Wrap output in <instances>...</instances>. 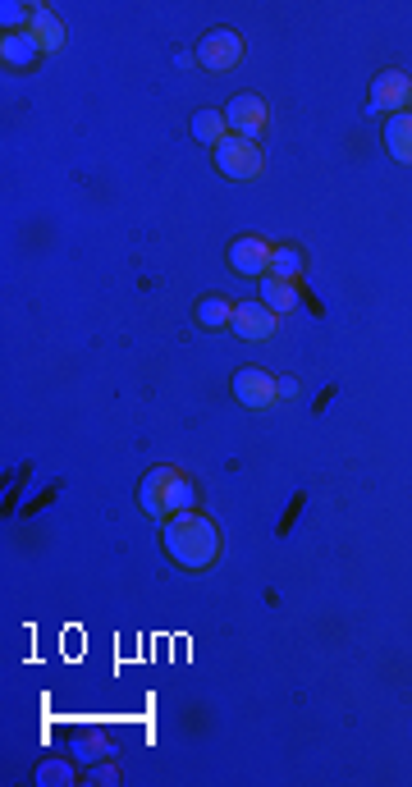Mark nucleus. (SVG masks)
<instances>
[{"mask_svg":"<svg viewBox=\"0 0 412 787\" xmlns=\"http://www.w3.org/2000/svg\"><path fill=\"white\" fill-rule=\"evenodd\" d=\"M161 540H165V554H170L179 568H188V572H202V568H211V563L220 559V531H216V522L206 518V513H174V518H165V531H161Z\"/></svg>","mask_w":412,"mask_h":787,"instance_id":"f257e3e1","label":"nucleus"},{"mask_svg":"<svg viewBox=\"0 0 412 787\" xmlns=\"http://www.w3.org/2000/svg\"><path fill=\"white\" fill-rule=\"evenodd\" d=\"M216 170L225 174V179H239V184L243 179H257V174L266 170V151H261V142L229 133V138L216 147Z\"/></svg>","mask_w":412,"mask_h":787,"instance_id":"f03ea898","label":"nucleus"},{"mask_svg":"<svg viewBox=\"0 0 412 787\" xmlns=\"http://www.w3.org/2000/svg\"><path fill=\"white\" fill-rule=\"evenodd\" d=\"M243 60V37L234 28H211V33L197 42V65L211 69V74H225V69H239Z\"/></svg>","mask_w":412,"mask_h":787,"instance_id":"7ed1b4c3","label":"nucleus"},{"mask_svg":"<svg viewBox=\"0 0 412 787\" xmlns=\"http://www.w3.org/2000/svg\"><path fill=\"white\" fill-rule=\"evenodd\" d=\"M271 252H275V243H266V238H257V234H243L229 243V270L243 275V280H266Z\"/></svg>","mask_w":412,"mask_h":787,"instance_id":"20e7f679","label":"nucleus"},{"mask_svg":"<svg viewBox=\"0 0 412 787\" xmlns=\"http://www.w3.org/2000/svg\"><path fill=\"white\" fill-rule=\"evenodd\" d=\"M412 101V83L403 69H380L371 78V115H399Z\"/></svg>","mask_w":412,"mask_h":787,"instance_id":"39448f33","label":"nucleus"},{"mask_svg":"<svg viewBox=\"0 0 412 787\" xmlns=\"http://www.w3.org/2000/svg\"><path fill=\"white\" fill-rule=\"evenodd\" d=\"M225 124H229V133L257 142L261 133H266V124H271V110H266V101H261V97L239 92V97L229 101V110H225Z\"/></svg>","mask_w":412,"mask_h":787,"instance_id":"423d86ee","label":"nucleus"},{"mask_svg":"<svg viewBox=\"0 0 412 787\" xmlns=\"http://www.w3.org/2000/svg\"><path fill=\"white\" fill-rule=\"evenodd\" d=\"M275 312L271 307H266V302L261 298H252V302H234V325H229V330H234V335L239 339H248V344H261V339H271L275 335Z\"/></svg>","mask_w":412,"mask_h":787,"instance_id":"0eeeda50","label":"nucleus"},{"mask_svg":"<svg viewBox=\"0 0 412 787\" xmlns=\"http://www.w3.org/2000/svg\"><path fill=\"white\" fill-rule=\"evenodd\" d=\"M234 394H239L243 408H271L280 399V380L266 376L261 367H243L234 371Z\"/></svg>","mask_w":412,"mask_h":787,"instance_id":"6e6552de","label":"nucleus"},{"mask_svg":"<svg viewBox=\"0 0 412 787\" xmlns=\"http://www.w3.org/2000/svg\"><path fill=\"white\" fill-rule=\"evenodd\" d=\"M179 472V467H152V472L142 476L138 486V508L147 513V518L165 522V486H170V476Z\"/></svg>","mask_w":412,"mask_h":787,"instance_id":"1a4fd4ad","label":"nucleus"},{"mask_svg":"<svg viewBox=\"0 0 412 787\" xmlns=\"http://www.w3.org/2000/svg\"><path fill=\"white\" fill-rule=\"evenodd\" d=\"M28 37H33V42L42 46L46 55H55L60 46H65V23H60V14H55L51 5H33V23H28Z\"/></svg>","mask_w":412,"mask_h":787,"instance_id":"9d476101","label":"nucleus"},{"mask_svg":"<svg viewBox=\"0 0 412 787\" xmlns=\"http://www.w3.org/2000/svg\"><path fill=\"white\" fill-rule=\"evenodd\" d=\"M37 55H42V46L28 37V28H23V33H5V37H0V60H5L10 69H33Z\"/></svg>","mask_w":412,"mask_h":787,"instance_id":"9b49d317","label":"nucleus"},{"mask_svg":"<svg viewBox=\"0 0 412 787\" xmlns=\"http://www.w3.org/2000/svg\"><path fill=\"white\" fill-rule=\"evenodd\" d=\"M385 147H390V156L399 165H412V110L390 115V124H385Z\"/></svg>","mask_w":412,"mask_h":787,"instance_id":"f8f14e48","label":"nucleus"},{"mask_svg":"<svg viewBox=\"0 0 412 787\" xmlns=\"http://www.w3.org/2000/svg\"><path fill=\"white\" fill-rule=\"evenodd\" d=\"M193 508H197V486H193V476L174 472V476H170V486H165V518H174V513H193Z\"/></svg>","mask_w":412,"mask_h":787,"instance_id":"ddd939ff","label":"nucleus"},{"mask_svg":"<svg viewBox=\"0 0 412 787\" xmlns=\"http://www.w3.org/2000/svg\"><path fill=\"white\" fill-rule=\"evenodd\" d=\"M69 755H74V760H83V765L110 760V737L101 733V728H87V733H78L74 742H69Z\"/></svg>","mask_w":412,"mask_h":787,"instance_id":"4468645a","label":"nucleus"},{"mask_svg":"<svg viewBox=\"0 0 412 787\" xmlns=\"http://www.w3.org/2000/svg\"><path fill=\"white\" fill-rule=\"evenodd\" d=\"M303 270H307V257H303V248H275L271 252V280H284V284H298L303 280Z\"/></svg>","mask_w":412,"mask_h":787,"instance_id":"2eb2a0df","label":"nucleus"},{"mask_svg":"<svg viewBox=\"0 0 412 787\" xmlns=\"http://www.w3.org/2000/svg\"><path fill=\"white\" fill-rule=\"evenodd\" d=\"M193 138H197V142H206V147L216 151L220 142L229 138L225 110H197V115H193Z\"/></svg>","mask_w":412,"mask_h":787,"instance_id":"dca6fc26","label":"nucleus"},{"mask_svg":"<svg viewBox=\"0 0 412 787\" xmlns=\"http://www.w3.org/2000/svg\"><path fill=\"white\" fill-rule=\"evenodd\" d=\"M193 321L202 325V330H225V325H234V302L229 298H202L197 302Z\"/></svg>","mask_w":412,"mask_h":787,"instance_id":"f3484780","label":"nucleus"},{"mask_svg":"<svg viewBox=\"0 0 412 787\" xmlns=\"http://www.w3.org/2000/svg\"><path fill=\"white\" fill-rule=\"evenodd\" d=\"M261 302H266V307H271L275 316H284V312H293V307H298V289L266 275V284H261Z\"/></svg>","mask_w":412,"mask_h":787,"instance_id":"a211bd4d","label":"nucleus"},{"mask_svg":"<svg viewBox=\"0 0 412 787\" xmlns=\"http://www.w3.org/2000/svg\"><path fill=\"white\" fill-rule=\"evenodd\" d=\"M37 783L42 787H69L74 783V769H69V760H46V765L37 769Z\"/></svg>","mask_w":412,"mask_h":787,"instance_id":"6ab92c4d","label":"nucleus"},{"mask_svg":"<svg viewBox=\"0 0 412 787\" xmlns=\"http://www.w3.org/2000/svg\"><path fill=\"white\" fill-rule=\"evenodd\" d=\"M0 23H5V28H14V33H23V23H33V5L5 0V5H0Z\"/></svg>","mask_w":412,"mask_h":787,"instance_id":"aec40b11","label":"nucleus"},{"mask_svg":"<svg viewBox=\"0 0 412 787\" xmlns=\"http://www.w3.org/2000/svg\"><path fill=\"white\" fill-rule=\"evenodd\" d=\"M120 765H115V760H97V765H92V769H87V783H120Z\"/></svg>","mask_w":412,"mask_h":787,"instance_id":"412c9836","label":"nucleus"},{"mask_svg":"<svg viewBox=\"0 0 412 787\" xmlns=\"http://www.w3.org/2000/svg\"><path fill=\"white\" fill-rule=\"evenodd\" d=\"M280 399H298V380H293V376L280 380Z\"/></svg>","mask_w":412,"mask_h":787,"instance_id":"4be33fe9","label":"nucleus"},{"mask_svg":"<svg viewBox=\"0 0 412 787\" xmlns=\"http://www.w3.org/2000/svg\"><path fill=\"white\" fill-rule=\"evenodd\" d=\"M408 110H412V101H408Z\"/></svg>","mask_w":412,"mask_h":787,"instance_id":"5701e85b","label":"nucleus"}]
</instances>
